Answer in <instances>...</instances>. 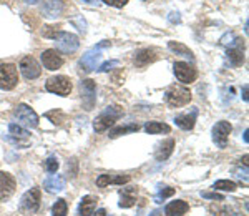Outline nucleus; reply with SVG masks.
<instances>
[{"instance_id": "1", "label": "nucleus", "mask_w": 249, "mask_h": 216, "mask_svg": "<svg viewBox=\"0 0 249 216\" xmlns=\"http://www.w3.org/2000/svg\"><path fill=\"white\" fill-rule=\"evenodd\" d=\"M123 117V108L118 105L107 107L102 113L93 120V130L96 133H102V131L108 130L111 125H115V122L118 118Z\"/></svg>"}, {"instance_id": "2", "label": "nucleus", "mask_w": 249, "mask_h": 216, "mask_svg": "<svg viewBox=\"0 0 249 216\" xmlns=\"http://www.w3.org/2000/svg\"><path fill=\"white\" fill-rule=\"evenodd\" d=\"M164 100L166 103L173 108H179V107H184L191 102V91L184 87H179V85H171L168 87V90L164 91Z\"/></svg>"}, {"instance_id": "3", "label": "nucleus", "mask_w": 249, "mask_h": 216, "mask_svg": "<svg viewBox=\"0 0 249 216\" xmlns=\"http://www.w3.org/2000/svg\"><path fill=\"white\" fill-rule=\"evenodd\" d=\"M15 118H17V125L25 128H35L38 126V115L35 113L34 108H30L25 103H20L14 111Z\"/></svg>"}, {"instance_id": "4", "label": "nucleus", "mask_w": 249, "mask_h": 216, "mask_svg": "<svg viewBox=\"0 0 249 216\" xmlns=\"http://www.w3.org/2000/svg\"><path fill=\"white\" fill-rule=\"evenodd\" d=\"M18 83V72L14 63H2L0 65V89L14 90Z\"/></svg>"}, {"instance_id": "5", "label": "nucleus", "mask_w": 249, "mask_h": 216, "mask_svg": "<svg viewBox=\"0 0 249 216\" xmlns=\"http://www.w3.org/2000/svg\"><path fill=\"white\" fill-rule=\"evenodd\" d=\"M53 40L57 43V50L63 52V54H73L80 47L78 37L75 34H70V32H57Z\"/></svg>"}, {"instance_id": "6", "label": "nucleus", "mask_w": 249, "mask_h": 216, "mask_svg": "<svg viewBox=\"0 0 249 216\" xmlns=\"http://www.w3.org/2000/svg\"><path fill=\"white\" fill-rule=\"evenodd\" d=\"M40 208V188H30L20 198V211L23 215H34Z\"/></svg>"}, {"instance_id": "7", "label": "nucleus", "mask_w": 249, "mask_h": 216, "mask_svg": "<svg viewBox=\"0 0 249 216\" xmlns=\"http://www.w3.org/2000/svg\"><path fill=\"white\" fill-rule=\"evenodd\" d=\"M45 90L50 91V93L60 95V97H67L71 91V82L65 75H57V77H52L47 80Z\"/></svg>"}, {"instance_id": "8", "label": "nucleus", "mask_w": 249, "mask_h": 216, "mask_svg": "<svg viewBox=\"0 0 249 216\" xmlns=\"http://www.w3.org/2000/svg\"><path fill=\"white\" fill-rule=\"evenodd\" d=\"M231 130H232L231 123L221 120V122H218L214 126H213V142H214L219 148H226Z\"/></svg>"}, {"instance_id": "9", "label": "nucleus", "mask_w": 249, "mask_h": 216, "mask_svg": "<svg viewBox=\"0 0 249 216\" xmlns=\"http://www.w3.org/2000/svg\"><path fill=\"white\" fill-rule=\"evenodd\" d=\"M173 70H175L176 78L179 80L181 83H193L196 78H198V72L193 65H190L188 62H176L173 65Z\"/></svg>"}, {"instance_id": "10", "label": "nucleus", "mask_w": 249, "mask_h": 216, "mask_svg": "<svg viewBox=\"0 0 249 216\" xmlns=\"http://www.w3.org/2000/svg\"><path fill=\"white\" fill-rule=\"evenodd\" d=\"M63 10H65L63 0H43L42 9H40L43 18H48V20H55V18L62 17Z\"/></svg>"}, {"instance_id": "11", "label": "nucleus", "mask_w": 249, "mask_h": 216, "mask_svg": "<svg viewBox=\"0 0 249 216\" xmlns=\"http://www.w3.org/2000/svg\"><path fill=\"white\" fill-rule=\"evenodd\" d=\"M20 72H22V75L25 77L27 80H35L40 77V73H42V69H40V63L35 60L34 57H23L20 60V65H18Z\"/></svg>"}, {"instance_id": "12", "label": "nucleus", "mask_w": 249, "mask_h": 216, "mask_svg": "<svg viewBox=\"0 0 249 216\" xmlns=\"http://www.w3.org/2000/svg\"><path fill=\"white\" fill-rule=\"evenodd\" d=\"M100 60H102V50L95 47V49L88 50L87 54L78 60V69L82 72H91L96 69Z\"/></svg>"}, {"instance_id": "13", "label": "nucleus", "mask_w": 249, "mask_h": 216, "mask_svg": "<svg viewBox=\"0 0 249 216\" xmlns=\"http://www.w3.org/2000/svg\"><path fill=\"white\" fill-rule=\"evenodd\" d=\"M80 93H82V100L85 103V108L87 110H91L95 105V93H96V85L93 80H82L80 82Z\"/></svg>"}, {"instance_id": "14", "label": "nucleus", "mask_w": 249, "mask_h": 216, "mask_svg": "<svg viewBox=\"0 0 249 216\" xmlns=\"http://www.w3.org/2000/svg\"><path fill=\"white\" fill-rule=\"evenodd\" d=\"M15 188H17L15 178L10 173L0 171V201H7L15 193Z\"/></svg>"}, {"instance_id": "15", "label": "nucleus", "mask_w": 249, "mask_h": 216, "mask_svg": "<svg viewBox=\"0 0 249 216\" xmlns=\"http://www.w3.org/2000/svg\"><path fill=\"white\" fill-rule=\"evenodd\" d=\"M40 58H42L43 67H45L47 70H52V72L60 69V67L63 65V57L60 55V52L57 49L45 50L42 55H40Z\"/></svg>"}, {"instance_id": "16", "label": "nucleus", "mask_w": 249, "mask_h": 216, "mask_svg": "<svg viewBox=\"0 0 249 216\" xmlns=\"http://www.w3.org/2000/svg\"><path fill=\"white\" fill-rule=\"evenodd\" d=\"M196 118H198V108H193L191 111H184V113L178 115V117L175 118V123L181 128V130H193L196 123Z\"/></svg>"}, {"instance_id": "17", "label": "nucleus", "mask_w": 249, "mask_h": 216, "mask_svg": "<svg viewBox=\"0 0 249 216\" xmlns=\"http://www.w3.org/2000/svg\"><path fill=\"white\" fill-rule=\"evenodd\" d=\"M65 185H67V181L62 175H50V177L45 178V181H43V188H45V191H48V193L63 191L65 190Z\"/></svg>"}, {"instance_id": "18", "label": "nucleus", "mask_w": 249, "mask_h": 216, "mask_svg": "<svg viewBox=\"0 0 249 216\" xmlns=\"http://www.w3.org/2000/svg\"><path fill=\"white\" fill-rule=\"evenodd\" d=\"M173 148H175V140H173V138L163 140L161 143H158V145H156L155 158L158 160V162H164V160H168L171 157Z\"/></svg>"}, {"instance_id": "19", "label": "nucleus", "mask_w": 249, "mask_h": 216, "mask_svg": "<svg viewBox=\"0 0 249 216\" xmlns=\"http://www.w3.org/2000/svg\"><path fill=\"white\" fill-rule=\"evenodd\" d=\"M190 211V205L183 199H176V201H171L164 206V215L166 216H183Z\"/></svg>"}, {"instance_id": "20", "label": "nucleus", "mask_w": 249, "mask_h": 216, "mask_svg": "<svg viewBox=\"0 0 249 216\" xmlns=\"http://www.w3.org/2000/svg\"><path fill=\"white\" fill-rule=\"evenodd\" d=\"M155 60H156L155 50H151V49H144V50L136 52L135 57H133L135 65L140 67V69H144V67H148L150 63H153Z\"/></svg>"}, {"instance_id": "21", "label": "nucleus", "mask_w": 249, "mask_h": 216, "mask_svg": "<svg viewBox=\"0 0 249 216\" xmlns=\"http://www.w3.org/2000/svg\"><path fill=\"white\" fill-rule=\"evenodd\" d=\"M95 208H96V198L91 197V195H87L80 201L77 216H91L95 213Z\"/></svg>"}, {"instance_id": "22", "label": "nucleus", "mask_w": 249, "mask_h": 216, "mask_svg": "<svg viewBox=\"0 0 249 216\" xmlns=\"http://www.w3.org/2000/svg\"><path fill=\"white\" fill-rule=\"evenodd\" d=\"M136 203V197H135V190H130V188H124V190L120 191V208H131L135 206Z\"/></svg>"}, {"instance_id": "23", "label": "nucleus", "mask_w": 249, "mask_h": 216, "mask_svg": "<svg viewBox=\"0 0 249 216\" xmlns=\"http://www.w3.org/2000/svg\"><path fill=\"white\" fill-rule=\"evenodd\" d=\"M144 131L150 135H158V133H170L171 128L170 125L166 123H161V122H148L144 125Z\"/></svg>"}, {"instance_id": "24", "label": "nucleus", "mask_w": 249, "mask_h": 216, "mask_svg": "<svg viewBox=\"0 0 249 216\" xmlns=\"http://www.w3.org/2000/svg\"><path fill=\"white\" fill-rule=\"evenodd\" d=\"M228 60H230V63L232 67L243 65V62H244L243 49H241V47H231V49H228Z\"/></svg>"}, {"instance_id": "25", "label": "nucleus", "mask_w": 249, "mask_h": 216, "mask_svg": "<svg viewBox=\"0 0 249 216\" xmlns=\"http://www.w3.org/2000/svg\"><path fill=\"white\" fill-rule=\"evenodd\" d=\"M168 49H170L171 52H175L176 55H181V57L190 58L191 62L195 60V57H193V52L188 49L186 45H183V43H179V42H168Z\"/></svg>"}, {"instance_id": "26", "label": "nucleus", "mask_w": 249, "mask_h": 216, "mask_svg": "<svg viewBox=\"0 0 249 216\" xmlns=\"http://www.w3.org/2000/svg\"><path fill=\"white\" fill-rule=\"evenodd\" d=\"M138 130H140V126L136 125V123H130V125H126V126H118L110 131V138H116V137H120V135H126V133H133V131H138Z\"/></svg>"}, {"instance_id": "27", "label": "nucleus", "mask_w": 249, "mask_h": 216, "mask_svg": "<svg viewBox=\"0 0 249 216\" xmlns=\"http://www.w3.org/2000/svg\"><path fill=\"white\" fill-rule=\"evenodd\" d=\"M9 131H10L12 137L17 138V143H18L20 138H29V131H27L25 128H22L20 125H17V123H10Z\"/></svg>"}, {"instance_id": "28", "label": "nucleus", "mask_w": 249, "mask_h": 216, "mask_svg": "<svg viewBox=\"0 0 249 216\" xmlns=\"http://www.w3.org/2000/svg\"><path fill=\"white\" fill-rule=\"evenodd\" d=\"M214 190H219V191H236V183L231 181V180H219L213 185Z\"/></svg>"}, {"instance_id": "29", "label": "nucleus", "mask_w": 249, "mask_h": 216, "mask_svg": "<svg viewBox=\"0 0 249 216\" xmlns=\"http://www.w3.org/2000/svg\"><path fill=\"white\" fill-rule=\"evenodd\" d=\"M67 211H68V205L65 199H57L53 208H52V215L53 216H67Z\"/></svg>"}, {"instance_id": "30", "label": "nucleus", "mask_w": 249, "mask_h": 216, "mask_svg": "<svg viewBox=\"0 0 249 216\" xmlns=\"http://www.w3.org/2000/svg\"><path fill=\"white\" fill-rule=\"evenodd\" d=\"M219 42H221V45H223V47H228V49H231V47H238V43L241 42V40L236 37L232 32H228V34L224 35V37L221 38Z\"/></svg>"}, {"instance_id": "31", "label": "nucleus", "mask_w": 249, "mask_h": 216, "mask_svg": "<svg viewBox=\"0 0 249 216\" xmlns=\"http://www.w3.org/2000/svg\"><path fill=\"white\" fill-rule=\"evenodd\" d=\"M175 195V188H170V186H166V188H163V190H160V193L155 197V201L156 203H161L164 201L166 198H170Z\"/></svg>"}, {"instance_id": "32", "label": "nucleus", "mask_w": 249, "mask_h": 216, "mask_svg": "<svg viewBox=\"0 0 249 216\" xmlns=\"http://www.w3.org/2000/svg\"><path fill=\"white\" fill-rule=\"evenodd\" d=\"M232 175H234L238 180H241V181L248 183V166H244V168H243V165L234 166L232 168Z\"/></svg>"}, {"instance_id": "33", "label": "nucleus", "mask_w": 249, "mask_h": 216, "mask_svg": "<svg viewBox=\"0 0 249 216\" xmlns=\"http://www.w3.org/2000/svg\"><path fill=\"white\" fill-rule=\"evenodd\" d=\"M45 170L48 173H57L58 170V160L57 157H48L45 160Z\"/></svg>"}, {"instance_id": "34", "label": "nucleus", "mask_w": 249, "mask_h": 216, "mask_svg": "<svg viewBox=\"0 0 249 216\" xmlns=\"http://www.w3.org/2000/svg\"><path fill=\"white\" fill-rule=\"evenodd\" d=\"M111 175H100L98 178H96V186H100V188H105L108 186L111 183Z\"/></svg>"}, {"instance_id": "35", "label": "nucleus", "mask_w": 249, "mask_h": 216, "mask_svg": "<svg viewBox=\"0 0 249 216\" xmlns=\"http://www.w3.org/2000/svg\"><path fill=\"white\" fill-rule=\"evenodd\" d=\"M120 65V62L118 60H110V62H105V63H102L100 65V69H98V72H110L111 69H115V67H118Z\"/></svg>"}, {"instance_id": "36", "label": "nucleus", "mask_w": 249, "mask_h": 216, "mask_svg": "<svg viewBox=\"0 0 249 216\" xmlns=\"http://www.w3.org/2000/svg\"><path fill=\"white\" fill-rule=\"evenodd\" d=\"M71 23H73L75 27L80 30V32H83L85 34L87 32V22L83 20V17H75V18H71Z\"/></svg>"}, {"instance_id": "37", "label": "nucleus", "mask_w": 249, "mask_h": 216, "mask_svg": "<svg viewBox=\"0 0 249 216\" xmlns=\"http://www.w3.org/2000/svg\"><path fill=\"white\" fill-rule=\"evenodd\" d=\"M102 2H105L107 5L110 7H116V9H122L128 3V0H102Z\"/></svg>"}, {"instance_id": "38", "label": "nucleus", "mask_w": 249, "mask_h": 216, "mask_svg": "<svg viewBox=\"0 0 249 216\" xmlns=\"http://www.w3.org/2000/svg\"><path fill=\"white\" fill-rule=\"evenodd\" d=\"M130 181V177L128 175H118V177H113L111 178V183L113 185H124V183Z\"/></svg>"}, {"instance_id": "39", "label": "nucleus", "mask_w": 249, "mask_h": 216, "mask_svg": "<svg viewBox=\"0 0 249 216\" xmlns=\"http://www.w3.org/2000/svg\"><path fill=\"white\" fill-rule=\"evenodd\" d=\"M47 118H50L52 122L55 123V125H57V123H60V120H58V117H63L62 115V111H57V110H53V111H48V113L45 115Z\"/></svg>"}, {"instance_id": "40", "label": "nucleus", "mask_w": 249, "mask_h": 216, "mask_svg": "<svg viewBox=\"0 0 249 216\" xmlns=\"http://www.w3.org/2000/svg\"><path fill=\"white\" fill-rule=\"evenodd\" d=\"M201 197L206 199H216V201H223L224 199L219 193H201Z\"/></svg>"}, {"instance_id": "41", "label": "nucleus", "mask_w": 249, "mask_h": 216, "mask_svg": "<svg viewBox=\"0 0 249 216\" xmlns=\"http://www.w3.org/2000/svg\"><path fill=\"white\" fill-rule=\"evenodd\" d=\"M168 20H170L171 23H179L181 22V15H179V12H171V14L168 15Z\"/></svg>"}, {"instance_id": "42", "label": "nucleus", "mask_w": 249, "mask_h": 216, "mask_svg": "<svg viewBox=\"0 0 249 216\" xmlns=\"http://www.w3.org/2000/svg\"><path fill=\"white\" fill-rule=\"evenodd\" d=\"M95 216H107V211L103 210V208H100V210H96V213H93Z\"/></svg>"}, {"instance_id": "43", "label": "nucleus", "mask_w": 249, "mask_h": 216, "mask_svg": "<svg viewBox=\"0 0 249 216\" xmlns=\"http://www.w3.org/2000/svg\"><path fill=\"white\" fill-rule=\"evenodd\" d=\"M243 100L248 102V85H244V89H243Z\"/></svg>"}, {"instance_id": "44", "label": "nucleus", "mask_w": 249, "mask_h": 216, "mask_svg": "<svg viewBox=\"0 0 249 216\" xmlns=\"http://www.w3.org/2000/svg\"><path fill=\"white\" fill-rule=\"evenodd\" d=\"M83 2L90 3V5H96V3H98V0H83Z\"/></svg>"}, {"instance_id": "45", "label": "nucleus", "mask_w": 249, "mask_h": 216, "mask_svg": "<svg viewBox=\"0 0 249 216\" xmlns=\"http://www.w3.org/2000/svg\"><path fill=\"white\" fill-rule=\"evenodd\" d=\"M25 3H30V5H34V3H37V2H40V0H23Z\"/></svg>"}, {"instance_id": "46", "label": "nucleus", "mask_w": 249, "mask_h": 216, "mask_svg": "<svg viewBox=\"0 0 249 216\" xmlns=\"http://www.w3.org/2000/svg\"><path fill=\"white\" fill-rule=\"evenodd\" d=\"M244 142H246V143L249 142V138H248V130H246V131H244Z\"/></svg>"}]
</instances>
